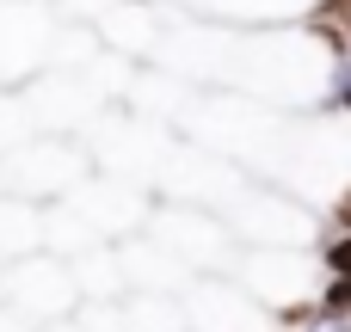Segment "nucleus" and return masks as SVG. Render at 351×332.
Returning <instances> with one entry per match:
<instances>
[{
  "instance_id": "f257e3e1",
  "label": "nucleus",
  "mask_w": 351,
  "mask_h": 332,
  "mask_svg": "<svg viewBox=\"0 0 351 332\" xmlns=\"http://www.w3.org/2000/svg\"><path fill=\"white\" fill-rule=\"evenodd\" d=\"M0 302L19 308L25 320H62L68 308H80V283H74V265L56 259V253H19L0 265Z\"/></svg>"
},
{
  "instance_id": "f03ea898",
  "label": "nucleus",
  "mask_w": 351,
  "mask_h": 332,
  "mask_svg": "<svg viewBox=\"0 0 351 332\" xmlns=\"http://www.w3.org/2000/svg\"><path fill=\"white\" fill-rule=\"evenodd\" d=\"M37 240H43V209H31L19 197H0V265L31 253Z\"/></svg>"
},
{
  "instance_id": "7ed1b4c3",
  "label": "nucleus",
  "mask_w": 351,
  "mask_h": 332,
  "mask_svg": "<svg viewBox=\"0 0 351 332\" xmlns=\"http://www.w3.org/2000/svg\"><path fill=\"white\" fill-rule=\"evenodd\" d=\"M315 314H321V320H351V277L321 283V296H315Z\"/></svg>"
},
{
  "instance_id": "20e7f679",
  "label": "nucleus",
  "mask_w": 351,
  "mask_h": 332,
  "mask_svg": "<svg viewBox=\"0 0 351 332\" xmlns=\"http://www.w3.org/2000/svg\"><path fill=\"white\" fill-rule=\"evenodd\" d=\"M321 271H327V277H351V228H339V234L321 246Z\"/></svg>"
},
{
  "instance_id": "39448f33",
  "label": "nucleus",
  "mask_w": 351,
  "mask_h": 332,
  "mask_svg": "<svg viewBox=\"0 0 351 332\" xmlns=\"http://www.w3.org/2000/svg\"><path fill=\"white\" fill-rule=\"evenodd\" d=\"M333 92H339V105L351 111V62L339 55V68H333Z\"/></svg>"
},
{
  "instance_id": "423d86ee",
  "label": "nucleus",
  "mask_w": 351,
  "mask_h": 332,
  "mask_svg": "<svg viewBox=\"0 0 351 332\" xmlns=\"http://www.w3.org/2000/svg\"><path fill=\"white\" fill-rule=\"evenodd\" d=\"M0 332H31V320H25L19 308H6V302H0Z\"/></svg>"
},
{
  "instance_id": "0eeeda50",
  "label": "nucleus",
  "mask_w": 351,
  "mask_h": 332,
  "mask_svg": "<svg viewBox=\"0 0 351 332\" xmlns=\"http://www.w3.org/2000/svg\"><path fill=\"white\" fill-rule=\"evenodd\" d=\"M333 222H339V228H351V185H346V197H339V209H333Z\"/></svg>"
},
{
  "instance_id": "6e6552de",
  "label": "nucleus",
  "mask_w": 351,
  "mask_h": 332,
  "mask_svg": "<svg viewBox=\"0 0 351 332\" xmlns=\"http://www.w3.org/2000/svg\"><path fill=\"white\" fill-rule=\"evenodd\" d=\"M321 332H339V320H321Z\"/></svg>"
}]
</instances>
